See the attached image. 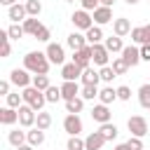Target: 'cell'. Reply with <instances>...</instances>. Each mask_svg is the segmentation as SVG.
Instances as JSON below:
<instances>
[{"label":"cell","mask_w":150,"mask_h":150,"mask_svg":"<svg viewBox=\"0 0 150 150\" xmlns=\"http://www.w3.org/2000/svg\"><path fill=\"white\" fill-rule=\"evenodd\" d=\"M23 68L28 73H33V75H47L49 68H52V63H49V59H47L45 52H28L23 56Z\"/></svg>","instance_id":"6da1fadb"},{"label":"cell","mask_w":150,"mask_h":150,"mask_svg":"<svg viewBox=\"0 0 150 150\" xmlns=\"http://www.w3.org/2000/svg\"><path fill=\"white\" fill-rule=\"evenodd\" d=\"M21 96H23V103H26V105H30L35 112H40V110L45 108V103H47L45 91L35 89L33 84H30V87H26V89H21Z\"/></svg>","instance_id":"7a4b0ae2"},{"label":"cell","mask_w":150,"mask_h":150,"mask_svg":"<svg viewBox=\"0 0 150 150\" xmlns=\"http://www.w3.org/2000/svg\"><path fill=\"white\" fill-rule=\"evenodd\" d=\"M70 21H73V26H75V30H89L91 26H94V16H91V12H87V9H75L73 12V16H70Z\"/></svg>","instance_id":"3957f363"},{"label":"cell","mask_w":150,"mask_h":150,"mask_svg":"<svg viewBox=\"0 0 150 150\" xmlns=\"http://www.w3.org/2000/svg\"><path fill=\"white\" fill-rule=\"evenodd\" d=\"M16 89H26V87H30L33 84V73H28L26 68H14L12 73H9V77H7Z\"/></svg>","instance_id":"277c9868"},{"label":"cell","mask_w":150,"mask_h":150,"mask_svg":"<svg viewBox=\"0 0 150 150\" xmlns=\"http://www.w3.org/2000/svg\"><path fill=\"white\" fill-rule=\"evenodd\" d=\"M127 129H129L131 136L143 138V136L148 134V120H145L143 115H131V117L127 120Z\"/></svg>","instance_id":"5b68a950"},{"label":"cell","mask_w":150,"mask_h":150,"mask_svg":"<svg viewBox=\"0 0 150 150\" xmlns=\"http://www.w3.org/2000/svg\"><path fill=\"white\" fill-rule=\"evenodd\" d=\"M45 54H47V59H49L52 66H63V63H66V49H63V45H59V42H47Z\"/></svg>","instance_id":"8992f818"},{"label":"cell","mask_w":150,"mask_h":150,"mask_svg":"<svg viewBox=\"0 0 150 150\" xmlns=\"http://www.w3.org/2000/svg\"><path fill=\"white\" fill-rule=\"evenodd\" d=\"M82 129H84V124H82V117L80 115H66L63 117V131L68 134V136H80L82 134Z\"/></svg>","instance_id":"52a82bcc"},{"label":"cell","mask_w":150,"mask_h":150,"mask_svg":"<svg viewBox=\"0 0 150 150\" xmlns=\"http://www.w3.org/2000/svg\"><path fill=\"white\" fill-rule=\"evenodd\" d=\"M91 56H94V47L87 45V47L73 52V63H77L82 70H84V68H91Z\"/></svg>","instance_id":"ba28073f"},{"label":"cell","mask_w":150,"mask_h":150,"mask_svg":"<svg viewBox=\"0 0 150 150\" xmlns=\"http://www.w3.org/2000/svg\"><path fill=\"white\" fill-rule=\"evenodd\" d=\"M91 47H94L91 63H94V66H98V68H103V66H110V52L105 49V45H103V42H98V45H91Z\"/></svg>","instance_id":"9c48e42d"},{"label":"cell","mask_w":150,"mask_h":150,"mask_svg":"<svg viewBox=\"0 0 150 150\" xmlns=\"http://www.w3.org/2000/svg\"><path fill=\"white\" fill-rule=\"evenodd\" d=\"M61 77H63V82H80V77H82V68H80L77 63L68 61V63L61 66Z\"/></svg>","instance_id":"30bf717a"},{"label":"cell","mask_w":150,"mask_h":150,"mask_svg":"<svg viewBox=\"0 0 150 150\" xmlns=\"http://www.w3.org/2000/svg\"><path fill=\"white\" fill-rule=\"evenodd\" d=\"M35 120H38V112L30 108V105H21L19 108V124L23 127V129H33L35 127Z\"/></svg>","instance_id":"8fae6325"},{"label":"cell","mask_w":150,"mask_h":150,"mask_svg":"<svg viewBox=\"0 0 150 150\" xmlns=\"http://www.w3.org/2000/svg\"><path fill=\"white\" fill-rule=\"evenodd\" d=\"M91 120L94 122H98V124H105V122H110L112 120V112H110V108L105 105V103H96L94 108H91Z\"/></svg>","instance_id":"7c38bea8"},{"label":"cell","mask_w":150,"mask_h":150,"mask_svg":"<svg viewBox=\"0 0 150 150\" xmlns=\"http://www.w3.org/2000/svg\"><path fill=\"white\" fill-rule=\"evenodd\" d=\"M91 16H94V23L96 26H105V23H112L115 19H112V7H96L94 12H91Z\"/></svg>","instance_id":"4fadbf2b"},{"label":"cell","mask_w":150,"mask_h":150,"mask_svg":"<svg viewBox=\"0 0 150 150\" xmlns=\"http://www.w3.org/2000/svg\"><path fill=\"white\" fill-rule=\"evenodd\" d=\"M122 59L129 63V68L138 66V63H141V47H136V45H124V49H122Z\"/></svg>","instance_id":"5bb4252c"},{"label":"cell","mask_w":150,"mask_h":150,"mask_svg":"<svg viewBox=\"0 0 150 150\" xmlns=\"http://www.w3.org/2000/svg\"><path fill=\"white\" fill-rule=\"evenodd\" d=\"M105 143H108V141L103 138L101 131H91V134L84 136V150H101Z\"/></svg>","instance_id":"9a60e30c"},{"label":"cell","mask_w":150,"mask_h":150,"mask_svg":"<svg viewBox=\"0 0 150 150\" xmlns=\"http://www.w3.org/2000/svg\"><path fill=\"white\" fill-rule=\"evenodd\" d=\"M112 33H115L117 38H127V35H131V21H129L127 16H117V19L112 21Z\"/></svg>","instance_id":"2e32d148"},{"label":"cell","mask_w":150,"mask_h":150,"mask_svg":"<svg viewBox=\"0 0 150 150\" xmlns=\"http://www.w3.org/2000/svg\"><path fill=\"white\" fill-rule=\"evenodd\" d=\"M80 91H82V84H80V82H63V84H61V96H63V103H66V101L77 98V96H80Z\"/></svg>","instance_id":"e0dca14e"},{"label":"cell","mask_w":150,"mask_h":150,"mask_svg":"<svg viewBox=\"0 0 150 150\" xmlns=\"http://www.w3.org/2000/svg\"><path fill=\"white\" fill-rule=\"evenodd\" d=\"M7 16H9V21L12 23H19V21H26L28 19V12H26V5H12L9 9H7Z\"/></svg>","instance_id":"ac0fdd59"},{"label":"cell","mask_w":150,"mask_h":150,"mask_svg":"<svg viewBox=\"0 0 150 150\" xmlns=\"http://www.w3.org/2000/svg\"><path fill=\"white\" fill-rule=\"evenodd\" d=\"M66 45L73 49V52H77V49H82V47H87L89 42H87V38L80 33V30H73L68 38H66Z\"/></svg>","instance_id":"d6986e66"},{"label":"cell","mask_w":150,"mask_h":150,"mask_svg":"<svg viewBox=\"0 0 150 150\" xmlns=\"http://www.w3.org/2000/svg\"><path fill=\"white\" fill-rule=\"evenodd\" d=\"M19 122V110H14V108H0V124H5V127H14Z\"/></svg>","instance_id":"ffe728a7"},{"label":"cell","mask_w":150,"mask_h":150,"mask_svg":"<svg viewBox=\"0 0 150 150\" xmlns=\"http://www.w3.org/2000/svg\"><path fill=\"white\" fill-rule=\"evenodd\" d=\"M26 143H30L33 148L42 145V143H45V131H42V129H38V127L28 129V131H26Z\"/></svg>","instance_id":"44dd1931"},{"label":"cell","mask_w":150,"mask_h":150,"mask_svg":"<svg viewBox=\"0 0 150 150\" xmlns=\"http://www.w3.org/2000/svg\"><path fill=\"white\" fill-rule=\"evenodd\" d=\"M112 101H117V89H112L110 84L101 87V91H98V103H105V105H110Z\"/></svg>","instance_id":"7402d4cb"},{"label":"cell","mask_w":150,"mask_h":150,"mask_svg":"<svg viewBox=\"0 0 150 150\" xmlns=\"http://www.w3.org/2000/svg\"><path fill=\"white\" fill-rule=\"evenodd\" d=\"M103 45H105V49H108L110 54H122V49H124V45H122V38H117V35H110V38H105V40H103Z\"/></svg>","instance_id":"603a6c76"},{"label":"cell","mask_w":150,"mask_h":150,"mask_svg":"<svg viewBox=\"0 0 150 150\" xmlns=\"http://www.w3.org/2000/svg\"><path fill=\"white\" fill-rule=\"evenodd\" d=\"M101 82V75L96 68H84L82 70V77H80V84H98Z\"/></svg>","instance_id":"cb8c5ba5"},{"label":"cell","mask_w":150,"mask_h":150,"mask_svg":"<svg viewBox=\"0 0 150 150\" xmlns=\"http://www.w3.org/2000/svg\"><path fill=\"white\" fill-rule=\"evenodd\" d=\"M84 38H87V42H89V45H98V42H103V40H105V38H103L101 26H96V23H94V26L84 33Z\"/></svg>","instance_id":"d4e9b609"},{"label":"cell","mask_w":150,"mask_h":150,"mask_svg":"<svg viewBox=\"0 0 150 150\" xmlns=\"http://www.w3.org/2000/svg\"><path fill=\"white\" fill-rule=\"evenodd\" d=\"M98 131L103 134V138H105V141H115V138H117V134H120L117 124H112V122H105V124H101V127H98Z\"/></svg>","instance_id":"484cf974"},{"label":"cell","mask_w":150,"mask_h":150,"mask_svg":"<svg viewBox=\"0 0 150 150\" xmlns=\"http://www.w3.org/2000/svg\"><path fill=\"white\" fill-rule=\"evenodd\" d=\"M138 103H141V108L150 110V82L138 87Z\"/></svg>","instance_id":"4316f807"},{"label":"cell","mask_w":150,"mask_h":150,"mask_svg":"<svg viewBox=\"0 0 150 150\" xmlns=\"http://www.w3.org/2000/svg\"><path fill=\"white\" fill-rule=\"evenodd\" d=\"M82 110H84V98H82V96H77V98H73V101H66V112L80 115Z\"/></svg>","instance_id":"83f0119b"},{"label":"cell","mask_w":150,"mask_h":150,"mask_svg":"<svg viewBox=\"0 0 150 150\" xmlns=\"http://www.w3.org/2000/svg\"><path fill=\"white\" fill-rule=\"evenodd\" d=\"M7 141H9V145L19 148V145L26 143V131H21V129H12V131L7 134Z\"/></svg>","instance_id":"f1b7e54d"},{"label":"cell","mask_w":150,"mask_h":150,"mask_svg":"<svg viewBox=\"0 0 150 150\" xmlns=\"http://www.w3.org/2000/svg\"><path fill=\"white\" fill-rule=\"evenodd\" d=\"M12 54V45H9V33L7 30H0V56L7 59Z\"/></svg>","instance_id":"f546056e"},{"label":"cell","mask_w":150,"mask_h":150,"mask_svg":"<svg viewBox=\"0 0 150 150\" xmlns=\"http://www.w3.org/2000/svg\"><path fill=\"white\" fill-rule=\"evenodd\" d=\"M98 84H82V91H80V96L84 98V101H94V98H98Z\"/></svg>","instance_id":"4dcf8cb0"},{"label":"cell","mask_w":150,"mask_h":150,"mask_svg":"<svg viewBox=\"0 0 150 150\" xmlns=\"http://www.w3.org/2000/svg\"><path fill=\"white\" fill-rule=\"evenodd\" d=\"M5 105H7V108L19 110V108L23 105V96H21L19 91H12V94H7V96H5Z\"/></svg>","instance_id":"1f68e13d"},{"label":"cell","mask_w":150,"mask_h":150,"mask_svg":"<svg viewBox=\"0 0 150 150\" xmlns=\"http://www.w3.org/2000/svg\"><path fill=\"white\" fill-rule=\"evenodd\" d=\"M35 127L42 129V131H47V129L52 127V115H49L47 110H40V112H38V120H35Z\"/></svg>","instance_id":"d6a6232c"},{"label":"cell","mask_w":150,"mask_h":150,"mask_svg":"<svg viewBox=\"0 0 150 150\" xmlns=\"http://www.w3.org/2000/svg\"><path fill=\"white\" fill-rule=\"evenodd\" d=\"M21 26H23V30H26V35H35V33H38V28H40L42 23L38 21V16H28V19H26V21H23Z\"/></svg>","instance_id":"836d02e7"},{"label":"cell","mask_w":150,"mask_h":150,"mask_svg":"<svg viewBox=\"0 0 150 150\" xmlns=\"http://www.w3.org/2000/svg\"><path fill=\"white\" fill-rule=\"evenodd\" d=\"M110 66H112V70H115V75H124V73L129 70V63H127V61H124L122 56H115Z\"/></svg>","instance_id":"e575fe53"},{"label":"cell","mask_w":150,"mask_h":150,"mask_svg":"<svg viewBox=\"0 0 150 150\" xmlns=\"http://www.w3.org/2000/svg\"><path fill=\"white\" fill-rule=\"evenodd\" d=\"M33 87L40 89V91H47V89L52 87V82H49L47 75H33Z\"/></svg>","instance_id":"d590c367"},{"label":"cell","mask_w":150,"mask_h":150,"mask_svg":"<svg viewBox=\"0 0 150 150\" xmlns=\"http://www.w3.org/2000/svg\"><path fill=\"white\" fill-rule=\"evenodd\" d=\"M45 96H47V103H59V101H63V96H61V87H54V84L45 91Z\"/></svg>","instance_id":"8d00e7d4"},{"label":"cell","mask_w":150,"mask_h":150,"mask_svg":"<svg viewBox=\"0 0 150 150\" xmlns=\"http://www.w3.org/2000/svg\"><path fill=\"white\" fill-rule=\"evenodd\" d=\"M131 45H145V33H143V26H136L131 28Z\"/></svg>","instance_id":"74e56055"},{"label":"cell","mask_w":150,"mask_h":150,"mask_svg":"<svg viewBox=\"0 0 150 150\" xmlns=\"http://www.w3.org/2000/svg\"><path fill=\"white\" fill-rule=\"evenodd\" d=\"M23 5H26V12H28V16H38V14L42 12V2H40V0H26Z\"/></svg>","instance_id":"f35d334b"},{"label":"cell","mask_w":150,"mask_h":150,"mask_svg":"<svg viewBox=\"0 0 150 150\" xmlns=\"http://www.w3.org/2000/svg\"><path fill=\"white\" fill-rule=\"evenodd\" d=\"M98 75H101V82H105V84H110L112 77H117L115 70H112V66H103V68H98Z\"/></svg>","instance_id":"ab89813d"},{"label":"cell","mask_w":150,"mask_h":150,"mask_svg":"<svg viewBox=\"0 0 150 150\" xmlns=\"http://www.w3.org/2000/svg\"><path fill=\"white\" fill-rule=\"evenodd\" d=\"M66 150H84V138L80 136H70L66 143Z\"/></svg>","instance_id":"60d3db41"},{"label":"cell","mask_w":150,"mask_h":150,"mask_svg":"<svg viewBox=\"0 0 150 150\" xmlns=\"http://www.w3.org/2000/svg\"><path fill=\"white\" fill-rule=\"evenodd\" d=\"M7 33H9V40H19V38H23V35H26L23 26H19V23H12V26L7 28Z\"/></svg>","instance_id":"b9f144b4"},{"label":"cell","mask_w":150,"mask_h":150,"mask_svg":"<svg viewBox=\"0 0 150 150\" xmlns=\"http://www.w3.org/2000/svg\"><path fill=\"white\" fill-rule=\"evenodd\" d=\"M33 38H35V40H40V42H49V38H52V30H49V28H47V26L42 23V26L38 28V33H35Z\"/></svg>","instance_id":"7bdbcfd3"},{"label":"cell","mask_w":150,"mask_h":150,"mask_svg":"<svg viewBox=\"0 0 150 150\" xmlns=\"http://www.w3.org/2000/svg\"><path fill=\"white\" fill-rule=\"evenodd\" d=\"M117 98H120V101H129V98H131V89H129L127 84L117 87Z\"/></svg>","instance_id":"ee69618b"},{"label":"cell","mask_w":150,"mask_h":150,"mask_svg":"<svg viewBox=\"0 0 150 150\" xmlns=\"http://www.w3.org/2000/svg\"><path fill=\"white\" fill-rule=\"evenodd\" d=\"M127 145H129V150H143V138H136V136H129V141H127Z\"/></svg>","instance_id":"f6af8a7d"},{"label":"cell","mask_w":150,"mask_h":150,"mask_svg":"<svg viewBox=\"0 0 150 150\" xmlns=\"http://www.w3.org/2000/svg\"><path fill=\"white\" fill-rule=\"evenodd\" d=\"M82 2V9H87V12H94L96 7H101V0H80Z\"/></svg>","instance_id":"bcb514c9"},{"label":"cell","mask_w":150,"mask_h":150,"mask_svg":"<svg viewBox=\"0 0 150 150\" xmlns=\"http://www.w3.org/2000/svg\"><path fill=\"white\" fill-rule=\"evenodd\" d=\"M12 82L9 80H0V96H7V94H12Z\"/></svg>","instance_id":"7dc6e473"},{"label":"cell","mask_w":150,"mask_h":150,"mask_svg":"<svg viewBox=\"0 0 150 150\" xmlns=\"http://www.w3.org/2000/svg\"><path fill=\"white\" fill-rule=\"evenodd\" d=\"M141 61L150 63V45H141Z\"/></svg>","instance_id":"c3c4849f"},{"label":"cell","mask_w":150,"mask_h":150,"mask_svg":"<svg viewBox=\"0 0 150 150\" xmlns=\"http://www.w3.org/2000/svg\"><path fill=\"white\" fill-rule=\"evenodd\" d=\"M143 33H145V45H150V23L143 26Z\"/></svg>","instance_id":"681fc988"},{"label":"cell","mask_w":150,"mask_h":150,"mask_svg":"<svg viewBox=\"0 0 150 150\" xmlns=\"http://www.w3.org/2000/svg\"><path fill=\"white\" fill-rule=\"evenodd\" d=\"M0 2H2V5H5V7H7V9H9V7H12V5H16V0H0Z\"/></svg>","instance_id":"f907efd6"},{"label":"cell","mask_w":150,"mask_h":150,"mask_svg":"<svg viewBox=\"0 0 150 150\" xmlns=\"http://www.w3.org/2000/svg\"><path fill=\"white\" fill-rule=\"evenodd\" d=\"M16 150H35V148H33V145H30V143H23V145H19V148H16Z\"/></svg>","instance_id":"816d5d0a"},{"label":"cell","mask_w":150,"mask_h":150,"mask_svg":"<svg viewBox=\"0 0 150 150\" xmlns=\"http://www.w3.org/2000/svg\"><path fill=\"white\" fill-rule=\"evenodd\" d=\"M112 150H129V145H127V143H117Z\"/></svg>","instance_id":"f5cc1de1"},{"label":"cell","mask_w":150,"mask_h":150,"mask_svg":"<svg viewBox=\"0 0 150 150\" xmlns=\"http://www.w3.org/2000/svg\"><path fill=\"white\" fill-rule=\"evenodd\" d=\"M101 5H103V7H112V5H115V0H101Z\"/></svg>","instance_id":"db71d44e"},{"label":"cell","mask_w":150,"mask_h":150,"mask_svg":"<svg viewBox=\"0 0 150 150\" xmlns=\"http://www.w3.org/2000/svg\"><path fill=\"white\" fill-rule=\"evenodd\" d=\"M124 2H127V5H136L138 0H124Z\"/></svg>","instance_id":"11a10c76"},{"label":"cell","mask_w":150,"mask_h":150,"mask_svg":"<svg viewBox=\"0 0 150 150\" xmlns=\"http://www.w3.org/2000/svg\"><path fill=\"white\" fill-rule=\"evenodd\" d=\"M66 2H75V0H66Z\"/></svg>","instance_id":"9f6ffc18"}]
</instances>
